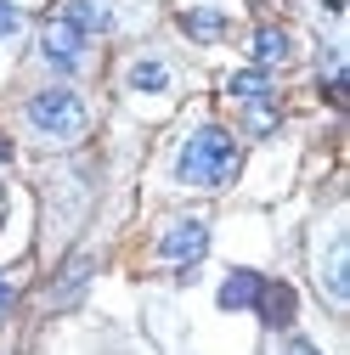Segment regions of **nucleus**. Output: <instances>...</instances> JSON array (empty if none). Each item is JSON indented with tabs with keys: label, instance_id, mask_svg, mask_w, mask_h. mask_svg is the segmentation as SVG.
<instances>
[{
	"label": "nucleus",
	"instance_id": "obj_1",
	"mask_svg": "<svg viewBox=\"0 0 350 355\" xmlns=\"http://www.w3.org/2000/svg\"><path fill=\"white\" fill-rule=\"evenodd\" d=\"M175 175H181L187 187H226L238 175V141L226 136L221 124H203L187 136L181 158H175Z\"/></svg>",
	"mask_w": 350,
	"mask_h": 355
},
{
	"label": "nucleus",
	"instance_id": "obj_2",
	"mask_svg": "<svg viewBox=\"0 0 350 355\" xmlns=\"http://www.w3.org/2000/svg\"><path fill=\"white\" fill-rule=\"evenodd\" d=\"M28 124L40 130V136H51V141H74V136H85V124H91V113H85V102L74 96V91H40V96H28Z\"/></svg>",
	"mask_w": 350,
	"mask_h": 355
},
{
	"label": "nucleus",
	"instance_id": "obj_3",
	"mask_svg": "<svg viewBox=\"0 0 350 355\" xmlns=\"http://www.w3.org/2000/svg\"><path fill=\"white\" fill-rule=\"evenodd\" d=\"M40 51H46V62H51L57 73H74V68H79V57H85V34L57 12V17L46 23V34H40Z\"/></svg>",
	"mask_w": 350,
	"mask_h": 355
},
{
	"label": "nucleus",
	"instance_id": "obj_4",
	"mask_svg": "<svg viewBox=\"0 0 350 355\" xmlns=\"http://www.w3.org/2000/svg\"><path fill=\"white\" fill-rule=\"evenodd\" d=\"M203 248H209V226L203 220H175V226L158 237V259H169V265H192Z\"/></svg>",
	"mask_w": 350,
	"mask_h": 355
},
{
	"label": "nucleus",
	"instance_id": "obj_5",
	"mask_svg": "<svg viewBox=\"0 0 350 355\" xmlns=\"http://www.w3.org/2000/svg\"><path fill=\"white\" fill-rule=\"evenodd\" d=\"M254 310H260V322H266V327H288V316H294V288H283V282H260Z\"/></svg>",
	"mask_w": 350,
	"mask_h": 355
},
{
	"label": "nucleus",
	"instance_id": "obj_6",
	"mask_svg": "<svg viewBox=\"0 0 350 355\" xmlns=\"http://www.w3.org/2000/svg\"><path fill=\"white\" fill-rule=\"evenodd\" d=\"M226 91L243 96V102H266V96H272V73H266V68H243V73H232Z\"/></svg>",
	"mask_w": 350,
	"mask_h": 355
},
{
	"label": "nucleus",
	"instance_id": "obj_7",
	"mask_svg": "<svg viewBox=\"0 0 350 355\" xmlns=\"http://www.w3.org/2000/svg\"><path fill=\"white\" fill-rule=\"evenodd\" d=\"M254 293H260V277L254 271H232L226 288H221V304L226 310H243V304H254Z\"/></svg>",
	"mask_w": 350,
	"mask_h": 355
},
{
	"label": "nucleus",
	"instance_id": "obj_8",
	"mask_svg": "<svg viewBox=\"0 0 350 355\" xmlns=\"http://www.w3.org/2000/svg\"><path fill=\"white\" fill-rule=\"evenodd\" d=\"M283 57H288V34H283V28H260V34H254V62L272 68V62H283Z\"/></svg>",
	"mask_w": 350,
	"mask_h": 355
},
{
	"label": "nucleus",
	"instance_id": "obj_9",
	"mask_svg": "<svg viewBox=\"0 0 350 355\" xmlns=\"http://www.w3.org/2000/svg\"><path fill=\"white\" fill-rule=\"evenodd\" d=\"M181 28H187L192 40H221V34H226V17H221V12H187Z\"/></svg>",
	"mask_w": 350,
	"mask_h": 355
},
{
	"label": "nucleus",
	"instance_id": "obj_10",
	"mask_svg": "<svg viewBox=\"0 0 350 355\" xmlns=\"http://www.w3.org/2000/svg\"><path fill=\"white\" fill-rule=\"evenodd\" d=\"M62 17L79 28V34H91V28H108V12L91 6V0H74V6H62Z\"/></svg>",
	"mask_w": 350,
	"mask_h": 355
},
{
	"label": "nucleus",
	"instance_id": "obj_11",
	"mask_svg": "<svg viewBox=\"0 0 350 355\" xmlns=\"http://www.w3.org/2000/svg\"><path fill=\"white\" fill-rule=\"evenodd\" d=\"M130 85H136V91H169V68L164 62H136V68H130Z\"/></svg>",
	"mask_w": 350,
	"mask_h": 355
},
{
	"label": "nucleus",
	"instance_id": "obj_12",
	"mask_svg": "<svg viewBox=\"0 0 350 355\" xmlns=\"http://www.w3.org/2000/svg\"><path fill=\"white\" fill-rule=\"evenodd\" d=\"M328 299L344 304V243H333V254H328Z\"/></svg>",
	"mask_w": 350,
	"mask_h": 355
},
{
	"label": "nucleus",
	"instance_id": "obj_13",
	"mask_svg": "<svg viewBox=\"0 0 350 355\" xmlns=\"http://www.w3.org/2000/svg\"><path fill=\"white\" fill-rule=\"evenodd\" d=\"M249 130H254V136L277 130V107H272V102H254V107H249Z\"/></svg>",
	"mask_w": 350,
	"mask_h": 355
},
{
	"label": "nucleus",
	"instance_id": "obj_14",
	"mask_svg": "<svg viewBox=\"0 0 350 355\" xmlns=\"http://www.w3.org/2000/svg\"><path fill=\"white\" fill-rule=\"evenodd\" d=\"M17 28V6H12V0H0V40H6Z\"/></svg>",
	"mask_w": 350,
	"mask_h": 355
},
{
	"label": "nucleus",
	"instance_id": "obj_15",
	"mask_svg": "<svg viewBox=\"0 0 350 355\" xmlns=\"http://www.w3.org/2000/svg\"><path fill=\"white\" fill-rule=\"evenodd\" d=\"M6 310H12V282L0 277V322H6Z\"/></svg>",
	"mask_w": 350,
	"mask_h": 355
},
{
	"label": "nucleus",
	"instance_id": "obj_16",
	"mask_svg": "<svg viewBox=\"0 0 350 355\" xmlns=\"http://www.w3.org/2000/svg\"><path fill=\"white\" fill-rule=\"evenodd\" d=\"M283 355H317V349H311V344H305V338H294V344H288Z\"/></svg>",
	"mask_w": 350,
	"mask_h": 355
},
{
	"label": "nucleus",
	"instance_id": "obj_17",
	"mask_svg": "<svg viewBox=\"0 0 350 355\" xmlns=\"http://www.w3.org/2000/svg\"><path fill=\"white\" fill-rule=\"evenodd\" d=\"M6 158H12V141H6V136H0V164H6Z\"/></svg>",
	"mask_w": 350,
	"mask_h": 355
},
{
	"label": "nucleus",
	"instance_id": "obj_18",
	"mask_svg": "<svg viewBox=\"0 0 350 355\" xmlns=\"http://www.w3.org/2000/svg\"><path fill=\"white\" fill-rule=\"evenodd\" d=\"M0 226H6V192H0Z\"/></svg>",
	"mask_w": 350,
	"mask_h": 355
}]
</instances>
